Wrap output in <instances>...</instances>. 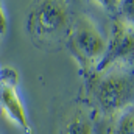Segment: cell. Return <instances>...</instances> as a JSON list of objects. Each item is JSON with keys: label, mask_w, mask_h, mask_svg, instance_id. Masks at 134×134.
I'll list each match as a JSON object with an SVG mask.
<instances>
[{"label": "cell", "mask_w": 134, "mask_h": 134, "mask_svg": "<svg viewBox=\"0 0 134 134\" xmlns=\"http://www.w3.org/2000/svg\"><path fill=\"white\" fill-rule=\"evenodd\" d=\"M91 95L108 115L134 106V63H117L92 73Z\"/></svg>", "instance_id": "obj_1"}, {"label": "cell", "mask_w": 134, "mask_h": 134, "mask_svg": "<svg viewBox=\"0 0 134 134\" xmlns=\"http://www.w3.org/2000/svg\"><path fill=\"white\" fill-rule=\"evenodd\" d=\"M66 41L67 48L78 61V64L86 72H95L106 53L108 45V41L104 39L97 24L84 14L76 16L70 22Z\"/></svg>", "instance_id": "obj_2"}, {"label": "cell", "mask_w": 134, "mask_h": 134, "mask_svg": "<svg viewBox=\"0 0 134 134\" xmlns=\"http://www.w3.org/2000/svg\"><path fill=\"white\" fill-rule=\"evenodd\" d=\"M28 28L37 42L53 44L67 39L70 28V14L67 3L48 0L41 3L30 16Z\"/></svg>", "instance_id": "obj_3"}, {"label": "cell", "mask_w": 134, "mask_h": 134, "mask_svg": "<svg viewBox=\"0 0 134 134\" xmlns=\"http://www.w3.org/2000/svg\"><path fill=\"white\" fill-rule=\"evenodd\" d=\"M0 112L25 134H31L27 109L17 92V73L11 67L0 72Z\"/></svg>", "instance_id": "obj_4"}, {"label": "cell", "mask_w": 134, "mask_h": 134, "mask_svg": "<svg viewBox=\"0 0 134 134\" xmlns=\"http://www.w3.org/2000/svg\"><path fill=\"white\" fill-rule=\"evenodd\" d=\"M117 63H134V25L123 17H115L106 53L95 72Z\"/></svg>", "instance_id": "obj_5"}, {"label": "cell", "mask_w": 134, "mask_h": 134, "mask_svg": "<svg viewBox=\"0 0 134 134\" xmlns=\"http://www.w3.org/2000/svg\"><path fill=\"white\" fill-rule=\"evenodd\" d=\"M94 123L91 114L84 109H76L66 122L64 134H92Z\"/></svg>", "instance_id": "obj_6"}, {"label": "cell", "mask_w": 134, "mask_h": 134, "mask_svg": "<svg viewBox=\"0 0 134 134\" xmlns=\"http://www.w3.org/2000/svg\"><path fill=\"white\" fill-rule=\"evenodd\" d=\"M112 134H134V106L115 115Z\"/></svg>", "instance_id": "obj_7"}, {"label": "cell", "mask_w": 134, "mask_h": 134, "mask_svg": "<svg viewBox=\"0 0 134 134\" xmlns=\"http://www.w3.org/2000/svg\"><path fill=\"white\" fill-rule=\"evenodd\" d=\"M120 11H122V16L125 20H128L130 24L134 25V0H126V2H120Z\"/></svg>", "instance_id": "obj_8"}, {"label": "cell", "mask_w": 134, "mask_h": 134, "mask_svg": "<svg viewBox=\"0 0 134 134\" xmlns=\"http://www.w3.org/2000/svg\"><path fill=\"white\" fill-rule=\"evenodd\" d=\"M6 28H8V19H6V14H5L2 3H0V41H2L3 34L6 33Z\"/></svg>", "instance_id": "obj_9"}]
</instances>
